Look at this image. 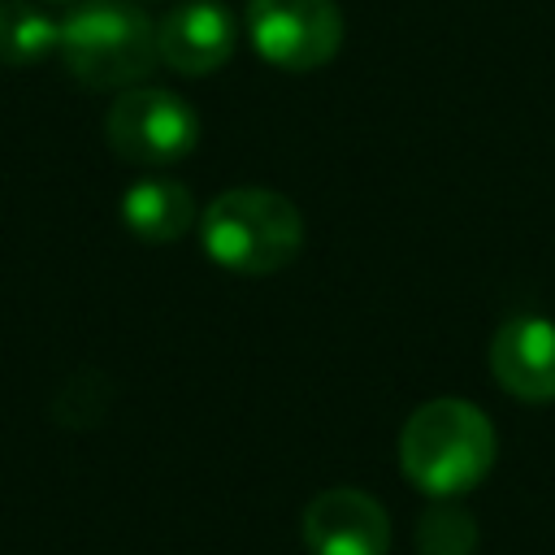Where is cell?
<instances>
[{"mask_svg":"<svg viewBox=\"0 0 555 555\" xmlns=\"http://www.w3.org/2000/svg\"><path fill=\"white\" fill-rule=\"evenodd\" d=\"M494 464L490 416L455 395L421 403L399 434V468L429 499L473 490Z\"/></svg>","mask_w":555,"mask_h":555,"instance_id":"cell-1","label":"cell"},{"mask_svg":"<svg viewBox=\"0 0 555 555\" xmlns=\"http://www.w3.org/2000/svg\"><path fill=\"white\" fill-rule=\"evenodd\" d=\"M199 243L212 264L243 278H264L304 251V217L282 191L230 186L204 208Z\"/></svg>","mask_w":555,"mask_h":555,"instance_id":"cell-2","label":"cell"},{"mask_svg":"<svg viewBox=\"0 0 555 555\" xmlns=\"http://www.w3.org/2000/svg\"><path fill=\"white\" fill-rule=\"evenodd\" d=\"M56 52L65 69L91 91L139 87L156 65V26L130 0H87L61 22Z\"/></svg>","mask_w":555,"mask_h":555,"instance_id":"cell-3","label":"cell"},{"mask_svg":"<svg viewBox=\"0 0 555 555\" xmlns=\"http://www.w3.org/2000/svg\"><path fill=\"white\" fill-rule=\"evenodd\" d=\"M243 26L256 56L286 74L330 65L347 35L334 0H247Z\"/></svg>","mask_w":555,"mask_h":555,"instance_id":"cell-4","label":"cell"},{"mask_svg":"<svg viewBox=\"0 0 555 555\" xmlns=\"http://www.w3.org/2000/svg\"><path fill=\"white\" fill-rule=\"evenodd\" d=\"M108 147L130 165H173L195 152L199 117L195 108L165 87H126L117 91L104 117Z\"/></svg>","mask_w":555,"mask_h":555,"instance_id":"cell-5","label":"cell"},{"mask_svg":"<svg viewBox=\"0 0 555 555\" xmlns=\"http://www.w3.org/2000/svg\"><path fill=\"white\" fill-rule=\"evenodd\" d=\"M299 533L308 555H386L390 551L386 507L356 486H330L317 499H308Z\"/></svg>","mask_w":555,"mask_h":555,"instance_id":"cell-6","label":"cell"},{"mask_svg":"<svg viewBox=\"0 0 555 555\" xmlns=\"http://www.w3.org/2000/svg\"><path fill=\"white\" fill-rule=\"evenodd\" d=\"M238 48V22L221 0H186L156 22V52L182 78L217 74Z\"/></svg>","mask_w":555,"mask_h":555,"instance_id":"cell-7","label":"cell"},{"mask_svg":"<svg viewBox=\"0 0 555 555\" xmlns=\"http://www.w3.org/2000/svg\"><path fill=\"white\" fill-rule=\"evenodd\" d=\"M490 373L520 403H555V325L538 312L507 317L490 334Z\"/></svg>","mask_w":555,"mask_h":555,"instance_id":"cell-8","label":"cell"},{"mask_svg":"<svg viewBox=\"0 0 555 555\" xmlns=\"http://www.w3.org/2000/svg\"><path fill=\"white\" fill-rule=\"evenodd\" d=\"M121 221L143 243H173L195 225V195L173 178H139L121 195Z\"/></svg>","mask_w":555,"mask_h":555,"instance_id":"cell-9","label":"cell"},{"mask_svg":"<svg viewBox=\"0 0 555 555\" xmlns=\"http://www.w3.org/2000/svg\"><path fill=\"white\" fill-rule=\"evenodd\" d=\"M61 22L26 0H0V65H35L56 52Z\"/></svg>","mask_w":555,"mask_h":555,"instance_id":"cell-10","label":"cell"},{"mask_svg":"<svg viewBox=\"0 0 555 555\" xmlns=\"http://www.w3.org/2000/svg\"><path fill=\"white\" fill-rule=\"evenodd\" d=\"M477 551V520L460 503V494L429 499L416 516V555H473Z\"/></svg>","mask_w":555,"mask_h":555,"instance_id":"cell-11","label":"cell"},{"mask_svg":"<svg viewBox=\"0 0 555 555\" xmlns=\"http://www.w3.org/2000/svg\"><path fill=\"white\" fill-rule=\"evenodd\" d=\"M56 4H65V0H56Z\"/></svg>","mask_w":555,"mask_h":555,"instance_id":"cell-12","label":"cell"}]
</instances>
